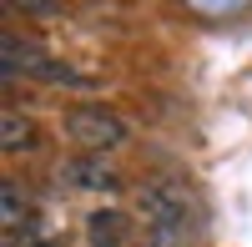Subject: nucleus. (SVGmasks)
<instances>
[{
  "mask_svg": "<svg viewBox=\"0 0 252 247\" xmlns=\"http://www.w3.org/2000/svg\"><path fill=\"white\" fill-rule=\"evenodd\" d=\"M5 136H0V147H5V156H20V152H31L35 147V121L31 116H20V111H5Z\"/></svg>",
  "mask_w": 252,
  "mask_h": 247,
  "instance_id": "nucleus-6",
  "label": "nucleus"
},
{
  "mask_svg": "<svg viewBox=\"0 0 252 247\" xmlns=\"http://www.w3.org/2000/svg\"><path fill=\"white\" fill-rule=\"evenodd\" d=\"M61 177H66L71 187H81V192H106V197L121 187V177H116V167L106 156H76V161L61 167Z\"/></svg>",
  "mask_w": 252,
  "mask_h": 247,
  "instance_id": "nucleus-4",
  "label": "nucleus"
},
{
  "mask_svg": "<svg viewBox=\"0 0 252 247\" xmlns=\"http://www.w3.org/2000/svg\"><path fill=\"white\" fill-rule=\"evenodd\" d=\"M10 10H26V15L51 20V15H61V0H10Z\"/></svg>",
  "mask_w": 252,
  "mask_h": 247,
  "instance_id": "nucleus-8",
  "label": "nucleus"
},
{
  "mask_svg": "<svg viewBox=\"0 0 252 247\" xmlns=\"http://www.w3.org/2000/svg\"><path fill=\"white\" fill-rule=\"evenodd\" d=\"M136 222L146 247H192L197 237V197L182 177H152L136 187Z\"/></svg>",
  "mask_w": 252,
  "mask_h": 247,
  "instance_id": "nucleus-1",
  "label": "nucleus"
},
{
  "mask_svg": "<svg viewBox=\"0 0 252 247\" xmlns=\"http://www.w3.org/2000/svg\"><path fill=\"white\" fill-rule=\"evenodd\" d=\"M35 76V81H61V86H66V81H76L81 86V76L71 71V66H61V61H51L40 46H31V40H15V35H5V76Z\"/></svg>",
  "mask_w": 252,
  "mask_h": 247,
  "instance_id": "nucleus-3",
  "label": "nucleus"
},
{
  "mask_svg": "<svg viewBox=\"0 0 252 247\" xmlns=\"http://www.w3.org/2000/svg\"><path fill=\"white\" fill-rule=\"evenodd\" d=\"M126 237H131V217L121 207H96L86 217V242L91 247H126Z\"/></svg>",
  "mask_w": 252,
  "mask_h": 247,
  "instance_id": "nucleus-5",
  "label": "nucleus"
},
{
  "mask_svg": "<svg viewBox=\"0 0 252 247\" xmlns=\"http://www.w3.org/2000/svg\"><path fill=\"white\" fill-rule=\"evenodd\" d=\"M61 131L66 141H76L86 156H106L126 141V121L106 106H96V101H81V106H66L61 111Z\"/></svg>",
  "mask_w": 252,
  "mask_h": 247,
  "instance_id": "nucleus-2",
  "label": "nucleus"
},
{
  "mask_svg": "<svg viewBox=\"0 0 252 247\" xmlns=\"http://www.w3.org/2000/svg\"><path fill=\"white\" fill-rule=\"evenodd\" d=\"M0 207H5V232H15L20 217H26V202H20V187H15V182L0 187Z\"/></svg>",
  "mask_w": 252,
  "mask_h": 247,
  "instance_id": "nucleus-7",
  "label": "nucleus"
}]
</instances>
